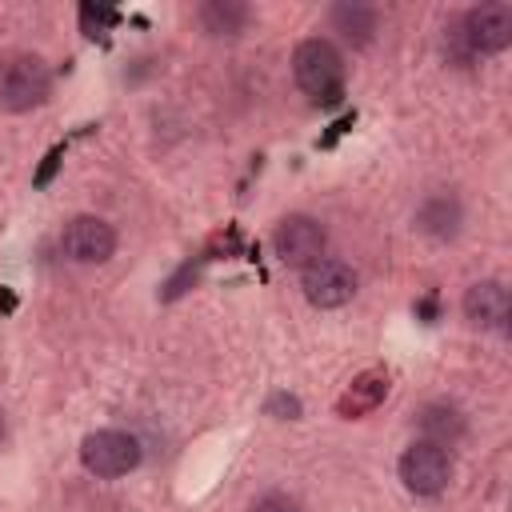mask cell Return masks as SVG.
<instances>
[{
	"instance_id": "11",
	"label": "cell",
	"mask_w": 512,
	"mask_h": 512,
	"mask_svg": "<svg viewBox=\"0 0 512 512\" xmlns=\"http://www.w3.org/2000/svg\"><path fill=\"white\" fill-rule=\"evenodd\" d=\"M460 220H464V208L452 192H432L416 208V228L432 240H452L460 232Z\"/></svg>"
},
{
	"instance_id": "9",
	"label": "cell",
	"mask_w": 512,
	"mask_h": 512,
	"mask_svg": "<svg viewBox=\"0 0 512 512\" xmlns=\"http://www.w3.org/2000/svg\"><path fill=\"white\" fill-rule=\"evenodd\" d=\"M464 320L480 332H508L512 320V296L500 280H476L464 292Z\"/></svg>"
},
{
	"instance_id": "1",
	"label": "cell",
	"mask_w": 512,
	"mask_h": 512,
	"mask_svg": "<svg viewBox=\"0 0 512 512\" xmlns=\"http://www.w3.org/2000/svg\"><path fill=\"white\" fill-rule=\"evenodd\" d=\"M292 76H296V84L312 100H324L328 104V100H336L344 92V56L336 52L332 40L308 36L292 52Z\"/></svg>"
},
{
	"instance_id": "4",
	"label": "cell",
	"mask_w": 512,
	"mask_h": 512,
	"mask_svg": "<svg viewBox=\"0 0 512 512\" xmlns=\"http://www.w3.org/2000/svg\"><path fill=\"white\" fill-rule=\"evenodd\" d=\"M324 244H328V236H324V224L320 220H312V216H284L280 224H276V232H272V252H276V260L280 264H288V268H308V264H316L320 256H324Z\"/></svg>"
},
{
	"instance_id": "8",
	"label": "cell",
	"mask_w": 512,
	"mask_h": 512,
	"mask_svg": "<svg viewBox=\"0 0 512 512\" xmlns=\"http://www.w3.org/2000/svg\"><path fill=\"white\" fill-rule=\"evenodd\" d=\"M60 248L76 264H104L116 252V228L100 216H72L60 232Z\"/></svg>"
},
{
	"instance_id": "5",
	"label": "cell",
	"mask_w": 512,
	"mask_h": 512,
	"mask_svg": "<svg viewBox=\"0 0 512 512\" xmlns=\"http://www.w3.org/2000/svg\"><path fill=\"white\" fill-rule=\"evenodd\" d=\"M400 480H404V488L416 492V496H436V492H444L448 480H452V456H448L444 448L428 444V440H416V444H408L404 456H400Z\"/></svg>"
},
{
	"instance_id": "10",
	"label": "cell",
	"mask_w": 512,
	"mask_h": 512,
	"mask_svg": "<svg viewBox=\"0 0 512 512\" xmlns=\"http://www.w3.org/2000/svg\"><path fill=\"white\" fill-rule=\"evenodd\" d=\"M328 20H332V32H340V40L352 44V48L372 44V36H376V28H380V12H376L372 4H360V0H340V4H332Z\"/></svg>"
},
{
	"instance_id": "13",
	"label": "cell",
	"mask_w": 512,
	"mask_h": 512,
	"mask_svg": "<svg viewBox=\"0 0 512 512\" xmlns=\"http://www.w3.org/2000/svg\"><path fill=\"white\" fill-rule=\"evenodd\" d=\"M416 424H420V436H424L428 444H436V448H452V444L464 436V416H460V408H456V404H444V400L424 404L420 416H416Z\"/></svg>"
},
{
	"instance_id": "2",
	"label": "cell",
	"mask_w": 512,
	"mask_h": 512,
	"mask_svg": "<svg viewBox=\"0 0 512 512\" xmlns=\"http://www.w3.org/2000/svg\"><path fill=\"white\" fill-rule=\"evenodd\" d=\"M48 92H52V72H48V64L40 56L20 52V56H12L4 64V72H0V104L8 112H28V108L44 104Z\"/></svg>"
},
{
	"instance_id": "17",
	"label": "cell",
	"mask_w": 512,
	"mask_h": 512,
	"mask_svg": "<svg viewBox=\"0 0 512 512\" xmlns=\"http://www.w3.org/2000/svg\"><path fill=\"white\" fill-rule=\"evenodd\" d=\"M0 444H4V416H0Z\"/></svg>"
},
{
	"instance_id": "15",
	"label": "cell",
	"mask_w": 512,
	"mask_h": 512,
	"mask_svg": "<svg viewBox=\"0 0 512 512\" xmlns=\"http://www.w3.org/2000/svg\"><path fill=\"white\" fill-rule=\"evenodd\" d=\"M252 512H300V508H296L292 496H284V492H268V496H260V500L252 504Z\"/></svg>"
},
{
	"instance_id": "12",
	"label": "cell",
	"mask_w": 512,
	"mask_h": 512,
	"mask_svg": "<svg viewBox=\"0 0 512 512\" xmlns=\"http://www.w3.org/2000/svg\"><path fill=\"white\" fill-rule=\"evenodd\" d=\"M248 4H240V0H204L200 8H196V20H200V28L212 36V40H232V36H240L244 28H248Z\"/></svg>"
},
{
	"instance_id": "14",
	"label": "cell",
	"mask_w": 512,
	"mask_h": 512,
	"mask_svg": "<svg viewBox=\"0 0 512 512\" xmlns=\"http://www.w3.org/2000/svg\"><path fill=\"white\" fill-rule=\"evenodd\" d=\"M384 396H388V376H384V372H360V376L352 380V388L336 400V412H340L344 420H356V416L372 412Z\"/></svg>"
},
{
	"instance_id": "3",
	"label": "cell",
	"mask_w": 512,
	"mask_h": 512,
	"mask_svg": "<svg viewBox=\"0 0 512 512\" xmlns=\"http://www.w3.org/2000/svg\"><path fill=\"white\" fill-rule=\"evenodd\" d=\"M80 460L92 476L116 480V476H128L140 464V440L132 432H120V428H100V432L84 436Z\"/></svg>"
},
{
	"instance_id": "6",
	"label": "cell",
	"mask_w": 512,
	"mask_h": 512,
	"mask_svg": "<svg viewBox=\"0 0 512 512\" xmlns=\"http://www.w3.org/2000/svg\"><path fill=\"white\" fill-rule=\"evenodd\" d=\"M300 288L308 296V304L316 308H340L356 296V272L352 264L336 260V256H320L316 264L300 268Z\"/></svg>"
},
{
	"instance_id": "7",
	"label": "cell",
	"mask_w": 512,
	"mask_h": 512,
	"mask_svg": "<svg viewBox=\"0 0 512 512\" xmlns=\"http://www.w3.org/2000/svg\"><path fill=\"white\" fill-rule=\"evenodd\" d=\"M460 40L468 52H504L512 44V4L504 0L476 4L460 20Z\"/></svg>"
},
{
	"instance_id": "16",
	"label": "cell",
	"mask_w": 512,
	"mask_h": 512,
	"mask_svg": "<svg viewBox=\"0 0 512 512\" xmlns=\"http://www.w3.org/2000/svg\"><path fill=\"white\" fill-rule=\"evenodd\" d=\"M80 24H84V32H88V36H96V32H104V24H108V12H104V8H92V4H84V8H80Z\"/></svg>"
}]
</instances>
